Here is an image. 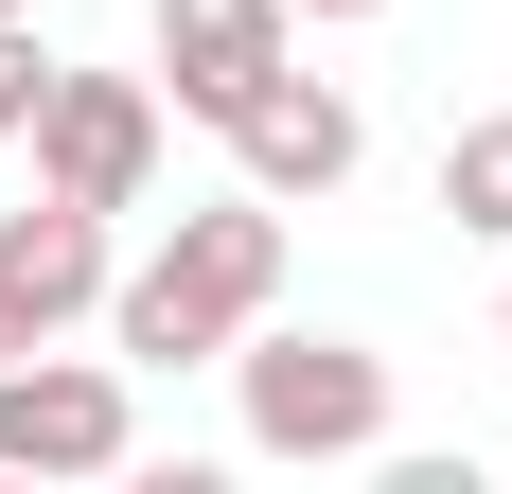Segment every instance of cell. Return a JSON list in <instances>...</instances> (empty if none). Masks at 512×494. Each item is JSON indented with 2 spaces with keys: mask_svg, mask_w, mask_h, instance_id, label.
Instances as JSON below:
<instances>
[{
  "mask_svg": "<svg viewBox=\"0 0 512 494\" xmlns=\"http://www.w3.org/2000/svg\"><path fill=\"white\" fill-rule=\"evenodd\" d=\"M283 300V195H230V212H177V230L106 283V336H124V371H195V353H230Z\"/></svg>",
  "mask_w": 512,
  "mask_h": 494,
  "instance_id": "1",
  "label": "cell"
},
{
  "mask_svg": "<svg viewBox=\"0 0 512 494\" xmlns=\"http://www.w3.org/2000/svg\"><path fill=\"white\" fill-rule=\"evenodd\" d=\"M230 371H248V442L265 459H371L389 442V353H354V336H230Z\"/></svg>",
  "mask_w": 512,
  "mask_h": 494,
  "instance_id": "2",
  "label": "cell"
},
{
  "mask_svg": "<svg viewBox=\"0 0 512 494\" xmlns=\"http://www.w3.org/2000/svg\"><path fill=\"white\" fill-rule=\"evenodd\" d=\"M142 442L124 353H0V477H106Z\"/></svg>",
  "mask_w": 512,
  "mask_h": 494,
  "instance_id": "3",
  "label": "cell"
},
{
  "mask_svg": "<svg viewBox=\"0 0 512 494\" xmlns=\"http://www.w3.org/2000/svg\"><path fill=\"white\" fill-rule=\"evenodd\" d=\"M142 177H159V89H142V71H53V106H36V195L142 212Z\"/></svg>",
  "mask_w": 512,
  "mask_h": 494,
  "instance_id": "4",
  "label": "cell"
},
{
  "mask_svg": "<svg viewBox=\"0 0 512 494\" xmlns=\"http://www.w3.org/2000/svg\"><path fill=\"white\" fill-rule=\"evenodd\" d=\"M230 159H248V195L318 212V195H354V159H371V124H354V89H318L301 53H283V71H265L248 106H230Z\"/></svg>",
  "mask_w": 512,
  "mask_h": 494,
  "instance_id": "5",
  "label": "cell"
},
{
  "mask_svg": "<svg viewBox=\"0 0 512 494\" xmlns=\"http://www.w3.org/2000/svg\"><path fill=\"white\" fill-rule=\"evenodd\" d=\"M283 36H301V0H159V71H177L195 124H230V106L283 71Z\"/></svg>",
  "mask_w": 512,
  "mask_h": 494,
  "instance_id": "6",
  "label": "cell"
},
{
  "mask_svg": "<svg viewBox=\"0 0 512 494\" xmlns=\"http://www.w3.org/2000/svg\"><path fill=\"white\" fill-rule=\"evenodd\" d=\"M106 283H124V265H106V212H71V195L0 212V300H18V336H53V318H89Z\"/></svg>",
  "mask_w": 512,
  "mask_h": 494,
  "instance_id": "7",
  "label": "cell"
},
{
  "mask_svg": "<svg viewBox=\"0 0 512 494\" xmlns=\"http://www.w3.org/2000/svg\"><path fill=\"white\" fill-rule=\"evenodd\" d=\"M442 212H460L477 247H512V106H495V124H460V142H442Z\"/></svg>",
  "mask_w": 512,
  "mask_h": 494,
  "instance_id": "8",
  "label": "cell"
},
{
  "mask_svg": "<svg viewBox=\"0 0 512 494\" xmlns=\"http://www.w3.org/2000/svg\"><path fill=\"white\" fill-rule=\"evenodd\" d=\"M36 106H53V53H36V18H0V142H36Z\"/></svg>",
  "mask_w": 512,
  "mask_h": 494,
  "instance_id": "9",
  "label": "cell"
},
{
  "mask_svg": "<svg viewBox=\"0 0 512 494\" xmlns=\"http://www.w3.org/2000/svg\"><path fill=\"white\" fill-rule=\"evenodd\" d=\"M0 353H36V336H18V300H0Z\"/></svg>",
  "mask_w": 512,
  "mask_h": 494,
  "instance_id": "10",
  "label": "cell"
},
{
  "mask_svg": "<svg viewBox=\"0 0 512 494\" xmlns=\"http://www.w3.org/2000/svg\"><path fill=\"white\" fill-rule=\"evenodd\" d=\"M301 18H371V0H301Z\"/></svg>",
  "mask_w": 512,
  "mask_h": 494,
  "instance_id": "11",
  "label": "cell"
},
{
  "mask_svg": "<svg viewBox=\"0 0 512 494\" xmlns=\"http://www.w3.org/2000/svg\"><path fill=\"white\" fill-rule=\"evenodd\" d=\"M0 18H36V0H0Z\"/></svg>",
  "mask_w": 512,
  "mask_h": 494,
  "instance_id": "12",
  "label": "cell"
},
{
  "mask_svg": "<svg viewBox=\"0 0 512 494\" xmlns=\"http://www.w3.org/2000/svg\"><path fill=\"white\" fill-rule=\"evenodd\" d=\"M495 336H512V300H495Z\"/></svg>",
  "mask_w": 512,
  "mask_h": 494,
  "instance_id": "13",
  "label": "cell"
}]
</instances>
